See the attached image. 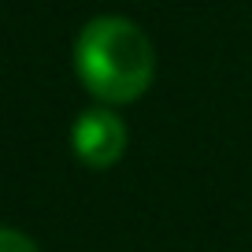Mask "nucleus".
I'll return each mask as SVG.
<instances>
[{
  "mask_svg": "<svg viewBox=\"0 0 252 252\" xmlns=\"http://www.w3.org/2000/svg\"><path fill=\"white\" fill-rule=\"evenodd\" d=\"M74 71L82 86L104 104H134L156 74L152 41L123 15H96L74 41Z\"/></svg>",
  "mask_w": 252,
  "mask_h": 252,
  "instance_id": "f257e3e1",
  "label": "nucleus"
},
{
  "mask_svg": "<svg viewBox=\"0 0 252 252\" xmlns=\"http://www.w3.org/2000/svg\"><path fill=\"white\" fill-rule=\"evenodd\" d=\"M0 252H37V245H33L23 230L0 226Z\"/></svg>",
  "mask_w": 252,
  "mask_h": 252,
  "instance_id": "7ed1b4c3",
  "label": "nucleus"
},
{
  "mask_svg": "<svg viewBox=\"0 0 252 252\" xmlns=\"http://www.w3.org/2000/svg\"><path fill=\"white\" fill-rule=\"evenodd\" d=\"M71 145H74V156L86 167L104 171V167L119 163V156L126 152V126L111 108H100V104H96V108L82 111V115L74 119Z\"/></svg>",
  "mask_w": 252,
  "mask_h": 252,
  "instance_id": "f03ea898",
  "label": "nucleus"
}]
</instances>
